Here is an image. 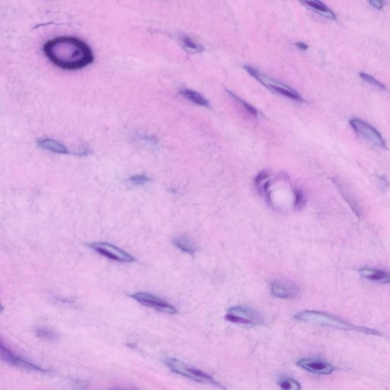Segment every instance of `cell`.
<instances>
[{"mask_svg":"<svg viewBox=\"0 0 390 390\" xmlns=\"http://www.w3.org/2000/svg\"><path fill=\"white\" fill-rule=\"evenodd\" d=\"M225 319L232 323L245 325H258L263 323V319L254 309L246 306H234L229 309Z\"/></svg>","mask_w":390,"mask_h":390,"instance_id":"5b68a950","label":"cell"},{"mask_svg":"<svg viewBox=\"0 0 390 390\" xmlns=\"http://www.w3.org/2000/svg\"><path fill=\"white\" fill-rule=\"evenodd\" d=\"M37 337L46 342H53L59 339V335L51 328L45 326H38L35 328Z\"/></svg>","mask_w":390,"mask_h":390,"instance_id":"e0dca14e","label":"cell"},{"mask_svg":"<svg viewBox=\"0 0 390 390\" xmlns=\"http://www.w3.org/2000/svg\"><path fill=\"white\" fill-rule=\"evenodd\" d=\"M294 318L298 321H304L307 323L316 324V325H324V326L332 327L338 328L341 330L357 331V332H364L369 335H380L378 331L365 327L356 326L352 324L348 323L344 320H340L338 317H334L332 315L321 313L319 311H306L300 312L295 315Z\"/></svg>","mask_w":390,"mask_h":390,"instance_id":"7a4b0ae2","label":"cell"},{"mask_svg":"<svg viewBox=\"0 0 390 390\" xmlns=\"http://www.w3.org/2000/svg\"><path fill=\"white\" fill-rule=\"evenodd\" d=\"M131 298H134L143 306L152 308L161 313L170 315L176 314L178 313L177 309L175 306L153 294L143 292L136 293L132 294Z\"/></svg>","mask_w":390,"mask_h":390,"instance_id":"52a82bcc","label":"cell"},{"mask_svg":"<svg viewBox=\"0 0 390 390\" xmlns=\"http://www.w3.org/2000/svg\"><path fill=\"white\" fill-rule=\"evenodd\" d=\"M227 92H228L229 95H230V96L232 97V98H233L234 100H236V102H237L238 103L240 104L241 105H243V108H244V109H246V111H248V112H250V114H252V115L254 116L258 115V111H257L256 109H254V107L252 106V105H250V104L247 103V102H245V101H243V99H241L240 98H239V97L236 96V95H235V94H233V93L231 92L230 91H227Z\"/></svg>","mask_w":390,"mask_h":390,"instance_id":"ffe728a7","label":"cell"},{"mask_svg":"<svg viewBox=\"0 0 390 390\" xmlns=\"http://www.w3.org/2000/svg\"><path fill=\"white\" fill-rule=\"evenodd\" d=\"M278 386L282 390H301L299 382L290 377H284L278 381Z\"/></svg>","mask_w":390,"mask_h":390,"instance_id":"ac0fdd59","label":"cell"},{"mask_svg":"<svg viewBox=\"0 0 390 390\" xmlns=\"http://www.w3.org/2000/svg\"><path fill=\"white\" fill-rule=\"evenodd\" d=\"M296 45H297L298 48L302 50H307L308 47H309L307 45H306L305 43H302V42H298V43L296 44Z\"/></svg>","mask_w":390,"mask_h":390,"instance_id":"484cf974","label":"cell"},{"mask_svg":"<svg viewBox=\"0 0 390 390\" xmlns=\"http://www.w3.org/2000/svg\"><path fill=\"white\" fill-rule=\"evenodd\" d=\"M271 291L275 298L280 299H294L299 294L298 285L287 280H275L271 286Z\"/></svg>","mask_w":390,"mask_h":390,"instance_id":"9c48e42d","label":"cell"},{"mask_svg":"<svg viewBox=\"0 0 390 390\" xmlns=\"http://www.w3.org/2000/svg\"><path fill=\"white\" fill-rule=\"evenodd\" d=\"M181 40H182V42H183L184 46L188 50H191L194 52L202 51L204 50L203 47L199 44H197L190 37L183 36Z\"/></svg>","mask_w":390,"mask_h":390,"instance_id":"d6986e66","label":"cell"},{"mask_svg":"<svg viewBox=\"0 0 390 390\" xmlns=\"http://www.w3.org/2000/svg\"><path fill=\"white\" fill-rule=\"evenodd\" d=\"M360 76H361L365 81L367 82L369 84L373 85V86H376L377 88L381 89V90H387L384 85L382 84L377 79H375L373 76H370L369 74L365 73V72H361Z\"/></svg>","mask_w":390,"mask_h":390,"instance_id":"44dd1931","label":"cell"},{"mask_svg":"<svg viewBox=\"0 0 390 390\" xmlns=\"http://www.w3.org/2000/svg\"><path fill=\"white\" fill-rule=\"evenodd\" d=\"M350 124L356 133L368 139L370 143L379 147L386 148L387 146L385 139H383L380 133L367 122L361 119L353 118L350 120Z\"/></svg>","mask_w":390,"mask_h":390,"instance_id":"ba28073f","label":"cell"},{"mask_svg":"<svg viewBox=\"0 0 390 390\" xmlns=\"http://www.w3.org/2000/svg\"><path fill=\"white\" fill-rule=\"evenodd\" d=\"M385 2H383V1H379V0H372V1H369V4L376 9H383V6L385 5Z\"/></svg>","mask_w":390,"mask_h":390,"instance_id":"d4e9b609","label":"cell"},{"mask_svg":"<svg viewBox=\"0 0 390 390\" xmlns=\"http://www.w3.org/2000/svg\"><path fill=\"white\" fill-rule=\"evenodd\" d=\"M0 349H1V358L2 361L7 363L9 365L23 368L26 370H30V371L45 372V369L40 367L33 365L31 363L20 358L19 356L16 355L9 349L5 347L2 343H1Z\"/></svg>","mask_w":390,"mask_h":390,"instance_id":"8fae6325","label":"cell"},{"mask_svg":"<svg viewBox=\"0 0 390 390\" xmlns=\"http://www.w3.org/2000/svg\"><path fill=\"white\" fill-rule=\"evenodd\" d=\"M364 278L379 284H390V273L386 271L375 268H364L359 270Z\"/></svg>","mask_w":390,"mask_h":390,"instance_id":"7c38bea8","label":"cell"},{"mask_svg":"<svg viewBox=\"0 0 390 390\" xmlns=\"http://www.w3.org/2000/svg\"><path fill=\"white\" fill-rule=\"evenodd\" d=\"M180 93L184 98L189 100L193 103L201 105V106L209 107V102H207V100L203 95H201L200 93L197 92L194 90L183 89L181 90Z\"/></svg>","mask_w":390,"mask_h":390,"instance_id":"2e32d148","label":"cell"},{"mask_svg":"<svg viewBox=\"0 0 390 390\" xmlns=\"http://www.w3.org/2000/svg\"><path fill=\"white\" fill-rule=\"evenodd\" d=\"M38 146L46 151L57 153V154H68L69 150L63 143L50 138H42L37 141Z\"/></svg>","mask_w":390,"mask_h":390,"instance_id":"4fadbf2b","label":"cell"},{"mask_svg":"<svg viewBox=\"0 0 390 390\" xmlns=\"http://www.w3.org/2000/svg\"><path fill=\"white\" fill-rule=\"evenodd\" d=\"M244 68L252 76L255 78L261 84L264 85V86L272 90V91L278 93L280 95H284V96L291 98V99L294 100V101H298V102H303V99H302L299 93L296 90H293L291 87L287 86V85L283 84L280 82L276 81L275 79H271V78L265 76V75L258 72V70L254 69L252 67H250V66H246Z\"/></svg>","mask_w":390,"mask_h":390,"instance_id":"277c9868","label":"cell"},{"mask_svg":"<svg viewBox=\"0 0 390 390\" xmlns=\"http://www.w3.org/2000/svg\"><path fill=\"white\" fill-rule=\"evenodd\" d=\"M294 194H295L294 206L298 210H300L304 206L305 204H306V198H305L304 194L299 189H296L294 191Z\"/></svg>","mask_w":390,"mask_h":390,"instance_id":"7402d4cb","label":"cell"},{"mask_svg":"<svg viewBox=\"0 0 390 390\" xmlns=\"http://www.w3.org/2000/svg\"><path fill=\"white\" fill-rule=\"evenodd\" d=\"M302 3L305 4L309 9L316 11L317 13L327 19H333V20L336 19V16L333 11L331 10L327 5L320 1H305Z\"/></svg>","mask_w":390,"mask_h":390,"instance_id":"5bb4252c","label":"cell"},{"mask_svg":"<svg viewBox=\"0 0 390 390\" xmlns=\"http://www.w3.org/2000/svg\"><path fill=\"white\" fill-rule=\"evenodd\" d=\"M150 178L145 175H136L130 179V182L136 185H143L150 182Z\"/></svg>","mask_w":390,"mask_h":390,"instance_id":"603a6c76","label":"cell"},{"mask_svg":"<svg viewBox=\"0 0 390 390\" xmlns=\"http://www.w3.org/2000/svg\"><path fill=\"white\" fill-rule=\"evenodd\" d=\"M89 246L93 251L113 261L130 263L135 260V258L129 253L110 243L96 242V243H90Z\"/></svg>","mask_w":390,"mask_h":390,"instance_id":"8992f818","label":"cell"},{"mask_svg":"<svg viewBox=\"0 0 390 390\" xmlns=\"http://www.w3.org/2000/svg\"><path fill=\"white\" fill-rule=\"evenodd\" d=\"M297 365L306 371L317 375L331 374L335 370V367L330 364L314 358H302L298 361Z\"/></svg>","mask_w":390,"mask_h":390,"instance_id":"30bf717a","label":"cell"},{"mask_svg":"<svg viewBox=\"0 0 390 390\" xmlns=\"http://www.w3.org/2000/svg\"><path fill=\"white\" fill-rule=\"evenodd\" d=\"M44 53L60 69L77 70L94 60L92 50L86 42L75 37H57L44 45Z\"/></svg>","mask_w":390,"mask_h":390,"instance_id":"6da1fadb","label":"cell"},{"mask_svg":"<svg viewBox=\"0 0 390 390\" xmlns=\"http://www.w3.org/2000/svg\"><path fill=\"white\" fill-rule=\"evenodd\" d=\"M165 363L167 367L173 373H177V374L184 376L186 378L190 379V380L197 382V383L209 384V385H213L214 387H218V388L222 389V390H226L224 386L220 384L219 382L215 380L210 375L202 371L201 369L190 367L187 365H184V363L181 362V361H178L177 359H174V358L166 359Z\"/></svg>","mask_w":390,"mask_h":390,"instance_id":"3957f363","label":"cell"},{"mask_svg":"<svg viewBox=\"0 0 390 390\" xmlns=\"http://www.w3.org/2000/svg\"><path fill=\"white\" fill-rule=\"evenodd\" d=\"M173 243L178 249L187 254H192L197 251L196 245L187 236H177L173 239Z\"/></svg>","mask_w":390,"mask_h":390,"instance_id":"9a60e30c","label":"cell"},{"mask_svg":"<svg viewBox=\"0 0 390 390\" xmlns=\"http://www.w3.org/2000/svg\"><path fill=\"white\" fill-rule=\"evenodd\" d=\"M268 178V174L267 173V172H261V173L258 174L256 179H255V180H254L255 185H256L257 187H259V186L262 184V183H263L264 181L266 180Z\"/></svg>","mask_w":390,"mask_h":390,"instance_id":"cb8c5ba5","label":"cell"}]
</instances>
